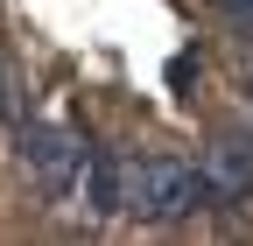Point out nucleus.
<instances>
[{
	"label": "nucleus",
	"instance_id": "obj_1",
	"mask_svg": "<svg viewBox=\"0 0 253 246\" xmlns=\"http://www.w3.org/2000/svg\"><path fill=\"white\" fill-rule=\"evenodd\" d=\"M211 204H225V197H218V183L204 169H190L176 155L126 162V211H134L141 225H183V218H197Z\"/></svg>",
	"mask_w": 253,
	"mask_h": 246
},
{
	"label": "nucleus",
	"instance_id": "obj_2",
	"mask_svg": "<svg viewBox=\"0 0 253 246\" xmlns=\"http://www.w3.org/2000/svg\"><path fill=\"white\" fill-rule=\"evenodd\" d=\"M14 162L36 183V197L56 204V197H71V183L84 169V141L71 127H49V120H14Z\"/></svg>",
	"mask_w": 253,
	"mask_h": 246
},
{
	"label": "nucleus",
	"instance_id": "obj_3",
	"mask_svg": "<svg viewBox=\"0 0 253 246\" xmlns=\"http://www.w3.org/2000/svg\"><path fill=\"white\" fill-rule=\"evenodd\" d=\"M204 176L218 183V197H253V134L246 127H225L204 148Z\"/></svg>",
	"mask_w": 253,
	"mask_h": 246
},
{
	"label": "nucleus",
	"instance_id": "obj_4",
	"mask_svg": "<svg viewBox=\"0 0 253 246\" xmlns=\"http://www.w3.org/2000/svg\"><path fill=\"white\" fill-rule=\"evenodd\" d=\"M84 211L91 218H120L126 211V162H120V148H91L84 155Z\"/></svg>",
	"mask_w": 253,
	"mask_h": 246
},
{
	"label": "nucleus",
	"instance_id": "obj_5",
	"mask_svg": "<svg viewBox=\"0 0 253 246\" xmlns=\"http://www.w3.org/2000/svg\"><path fill=\"white\" fill-rule=\"evenodd\" d=\"M211 7H218V14H225V21L239 28V36H246V42H253V0H211Z\"/></svg>",
	"mask_w": 253,
	"mask_h": 246
},
{
	"label": "nucleus",
	"instance_id": "obj_6",
	"mask_svg": "<svg viewBox=\"0 0 253 246\" xmlns=\"http://www.w3.org/2000/svg\"><path fill=\"white\" fill-rule=\"evenodd\" d=\"M7 91H14V84H7V71H0V106H7Z\"/></svg>",
	"mask_w": 253,
	"mask_h": 246
}]
</instances>
